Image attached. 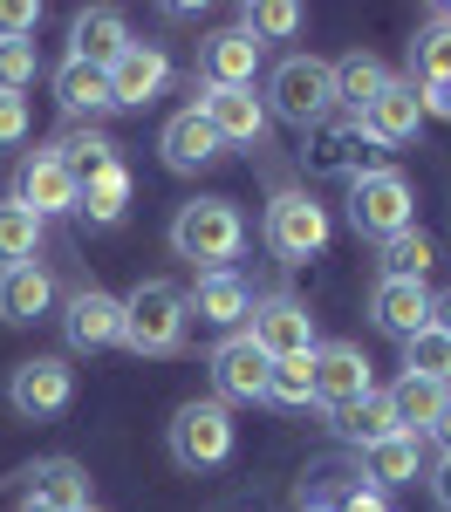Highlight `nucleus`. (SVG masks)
<instances>
[{"mask_svg":"<svg viewBox=\"0 0 451 512\" xmlns=\"http://www.w3.org/2000/svg\"><path fill=\"white\" fill-rule=\"evenodd\" d=\"M240 246H246V219H240L233 198H192V205H178V219H171V253L192 260L199 274L233 267Z\"/></svg>","mask_w":451,"mask_h":512,"instance_id":"1","label":"nucleus"},{"mask_svg":"<svg viewBox=\"0 0 451 512\" xmlns=\"http://www.w3.org/2000/svg\"><path fill=\"white\" fill-rule=\"evenodd\" d=\"M164 451H171L178 472H212V465H226V458H233V410H226L219 396L178 403L171 424H164Z\"/></svg>","mask_w":451,"mask_h":512,"instance_id":"2","label":"nucleus"},{"mask_svg":"<svg viewBox=\"0 0 451 512\" xmlns=\"http://www.w3.org/2000/svg\"><path fill=\"white\" fill-rule=\"evenodd\" d=\"M349 226L363 239H397L417 226V192H410L404 171H390V164H369V171H356L349 178Z\"/></svg>","mask_w":451,"mask_h":512,"instance_id":"3","label":"nucleus"},{"mask_svg":"<svg viewBox=\"0 0 451 512\" xmlns=\"http://www.w3.org/2000/svg\"><path fill=\"white\" fill-rule=\"evenodd\" d=\"M267 110L294 130H315L335 110V62L322 55H281L274 76H267Z\"/></svg>","mask_w":451,"mask_h":512,"instance_id":"4","label":"nucleus"},{"mask_svg":"<svg viewBox=\"0 0 451 512\" xmlns=\"http://www.w3.org/2000/svg\"><path fill=\"white\" fill-rule=\"evenodd\" d=\"M185 287H171V280H137L130 294H123V349L137 355H171L185 342Z\"/></svg>","mask_w":451,"mask_h":512,"instance_id":"5","label":"nucleus"},{"mask_svg":"<svg viewBox=\"0 0 451 512\" xmlns=\"http://www.w3.org/2000/svg\"><path fill=\"white\" fill-rule=\"evenodd\" d=\"M328 233L335 226H328V212L308 192H274V205H267V246L281 253L287 267H308L328 246Z\"/></svg>","mask_w":451,"mask_h":512,"instance_id":"6","label":"nucleus"},{"mask_svg":"<svg viewBox=\"0 0 451 512\" xmlns=\"http://www.w3.org/2000/svg\"><path fill=\"white\" fill-rule=\"evenodd\" d=\"M246 342L267 355V362L315 355V315H308L294 294H267V301H253V315H246Z\"/></svg>","mask_w":451,"mask_h":512,"instance_id":"7","label":"nucleus"},{"mask_svg":"<svg viewBox=\"0 0 451 512\" xmlns=\"http://www.w3.org/2000/svg\"><path fill=\"white\" fill-rule=\"evenodd\" d=\"M103 82H110V110H144L171 82V55H164L158 41H130L117 62L103 69Z\"/></svg>","mask_w":451,"mask_h":512,"instance_id":"8","label":"nucleus"},{"mask_svg":"<svg viewBox=\"0 0 451 512\" xmlns=\"http://www.w3.org/2000/svg\"><path fill=\"white\" fill-rule=\"evenodd\" d=\"M7 396H14V410H21V417H62V410H69V396H76V369H69L62 355H28V362L14 369Z\"/></svg>","mask_w":451,"mask_h":512,"instance_id":"9","label":"nucleus"},{"mask_svg":"<svg viewBox=\"0 0 451 512\" xmlns=\"http://www.w3.org/2000/svg\"><path fill=\"white\" fill-rule=\"evenodd\" d=\"M308 369H315V403H328V410H349L356 396L376 390L369 383V355L356 342H315Z\"/></svg>","mask_w":451,"mask_h":512,"instance_id":"10","label":"nucleus"},{"mask_svg":"<svg viewBox=\"0 0 451 512\" xmlns=\"http://www.w3.org/2000/svg\"><path fill=\"white\" fill-rule=\"evenodd\" d=\"M369 321L390 335V342H410L417 328H431V287L424 280H376L369 287Z\"/></svg>","mask_w":451,"mask_h":512,"instance_id":"11","label":"nucleus"},{"mask_svg":"<svg viewBox=\"0 0 451 512\" xmlns=\"http://www.w3.org/2000/svg\"><path fill=\"white\" fill-rule=\"evenodd\" d=\"M62 335H69V349H110V342H123V301L103 294V287H76L69 308H62Z\"/></svg>","mask_w":451,"mask_h":512,"instance_id":"12","label":"nucleus"},{"mask_svg":"<svg viewBox=\"0 0 451 512\" xmlns=\"http://www.w3.org/2000/svg\"><path fill=\"white\" fill-rule=\"evenodd\" d=\"M267 355L246 342V328L240 335H226L219 349H212V383H219V403H260L267 396Z\"/></svg>","mask_w":451,"mask_h":512,"instance_id":"13","label":"nucleus"},{"mask_svg":"<svg viewBox=\"0 0 451 512\" xmlns=\"http://www.w3.org/2000/svg\"><path fill=\"white\" fill-rule=\"evenodd\" d=\"M192 110L212 123L219 144H260V137H267V103H260L253 89H205Z\"/></svg>","mask_w":451,"mask_h":512,"instance_id":"14","label":"nucleus"},{"mask_svg":"<svg viewBox=\"0 0 451 512\" xmlns=\"http://www.w3.org/2000/svg\"><path fill=\"white\" fill-rule=\"evenodd\" d=\"M185 315H199L205 328H240L253 315V287H246L233 267H219V274H199L185 287Z\"/></svg>","mask_w":451,"mask_h":512,"instance_id":"15","label":"nucleus"},{"mask_svg":"<svg viewBox=\"0 0 451 512\" xmlns=\"http://www.w3.org/2000/svg\"><path fill=\"white\" fill-rule=\"evenodd\" d=\"M356 130H363L369 144H410L417 130H424V103H417V82H390L376 103H369L363 117H356Z\"/></svg>","mask_w":451,"mask_h":512,"instance_id":"16","label":"nucleus"},{"mask_svg":"<svg viewBox=\"0 0 451 512\" xmlns=\"http://www.w3.org/2000/svg\"><path fill=\"white\" fill-rule=\"evenodd\" d=\"M14 198H21L35 219H55V212H76V178H69V164L55 158V151H35V158L21 164Z\"/></svg>","mask_w":451,"mask_h":512,"instance_id":"17","label":"nucleus"},{"mask_svg":"<svg viewBox=\"0 0 451 512\" xmlns=\"http://www.w3.org/2000/svg\"><path fill=\"white\" fill-rule=\"evenodd\" d=\"M253 69H260V41L246 28H226L199 48V76L205 89H253Z\"/></svg>","mask_w":451,"mask_h":512,"instance_id":"18","label":"nucleus"},{"mask_svg":"<svg viewBox=\"0 0 451 512\" xmlns=\"http://www.w3.org/2000/svg\"><path fill=\"white\" fill-rule=\"evenodd\" d=\"M48 308H55V280H48L41 260H28V267H0V321L28 328V321H41Z\"/></svg>","mask_w":451,"mask_h":512,"instance_id":"19","label":"nucleus"},{"mask_svg":"<svg viewBox=\"0 0 451 512\" xmlns=\"http://www.w3.org/2000/svg\"><path fill=\"white\" fill-rule=\"evenodd\" d=\"M123 48H130V28H123L117 7H89V14H76V28H69V55H76V62L110 69Z\"/></svg>","mask_w":451,"mask_h":512,"instance_id":"20","label":"nucleus"},{"mask_svg":"<svg viewBox=\"0 0 451 512\" xmlns=\"http://www.w3.org/2000/svg\"><path fill=\"white\" fill-rule=\"evenodd\" d=\"M28 499L48 512H89V472L76 458H41L28 472Z\"/></svg>","mask_w":451,"mask_h":512,"instance_id":"21","label":"nucleus"},{"mask_svg":"<svg viewBox=\"0 0 451 512\" xmlns=\"http://www.w3.org/2000/svg\"><path fill=\"white\" fill-rule=\"evenodd\" d=\"M158 151H164V164H171V171H199V164H212L226 144L212 137V123H205L199 110H178V117L158 130Z\"/></svg>","mask_w":451,"mask_h":512,"instance_id":"22","label":"nucleus"},{"mask_svg":"<svg viewBox=\"0 0 451 512\" xmlns=\"http://www.w3.org/2000/svg\"><path fill=\"white\" fill-rule=\"evenodd\" d=\"M390 82H397V76H390L376 55H363V48H356V55H342V62H335V110L363 117V110L383 96V89H390Z\"/></svg>","mask_w":451,"mask_h":512,"instance_id":"23","label":"nucleus"},{"mask_svg":"<svg viewBox=\"0 0 451 512\" xmlns=\"http://www.w3.org/2000/svg\"><path fill=\"white\" fill-rule=\"evenodd\" d=\"M55 103H62L69 117H103V110H110V82H103V69L62 55V62H55Z\"/></svg>","mask_w":451,"mask_h":512,"instance_id":"24","label":"nucleus"},{"mask_svg":"<svg viewBox=\"0 0 451 512\" xmlns=\"http://www.w3.org/2000/svg\"><path fill=\"white\" fill-rule=\"evenodd\" d=\"M363 478L369 492H383V485H417L424 465H417V437H383V444H363Z\"/></svg>","mask_w":451,"mask_h":512,"instance_id":"25","label":"nucleus"},{"mask_svg":"<svg viewBox=\"0 0 451 512\" xmlns=\"http://www.w3.org/2000/svg\"><path fill=\"white\" fill-rule=\"evenodd\" d=\"M390 417H397V431L404 437H424L431 424H438V410H445V396L451 390H438V383H417V376H397L390 383Z\"/></svg>","mask_w":451,"mask_h":512,"instance_id":"26","label":"nucleus"},{"mask_svg":"<svg viewBox=\"0 0 451 512\" xmlns=\"http://www.w3.org/2000/svg\"><path fill=\"white\" fill-rule=\"evenodd\" d=\"M76 212L89 219V226H117L123 212H130V171L110 164V171L82 178V185H76Z\"/></svg>","mask_w":451,"mask_h":512,"instance_id":"27","label":"nucleus"},{"mask_svg":"<svg viewBox=\"0 0 451 512\" xmlns=\"http://www.w3.org/2000/svg\"><path fill=\"white\" fill-rule=\"evenodd\" d=\"M410 82H451V7H438L410 41Z\"/></svg>","mask_w":451,"mask_h":512,"instance_id":"28","label":"nucleus"},{"mask_svg":"<svg viewBox=\"0 0 451 512\" xmlns=\"http://www.w3.org/2000/svg\"><path fill=\"white\" fill-rule=\"evenodd\" d=\"M41 226H48V219H35L14 192L0 198V267H28L41 253Z\"/></svg>","mask_w":451,"mask_h":512,"instance_id":"29","label":"nucleus"},{"mask_svg":"<svg viewBox=\"0 0 451 512\" xmlns=\"http://www.w3.org/2000/svg\"><path fill=\"white\" fill-rule=\"evenodd\" d=\"M55 158L69 164V178H96V171H110V164H123V144L117 137H103V130H76V137H62V144H48Z\"/></svg>","mask_w":451,"mask_h":512,"instance_id":"30","label":"nucleus"},{"mask_svg":"<svg viewBox=\"0 0 451 512\" xmlns=\"http://www.w3.org/2000/svg\"><path fill=\"white\" fill-rule=\"evenodd\" d=\"M335 431L349 437V444H383V437H397V417H390V396H383V390L356 396L349 410H335Z\"/></svg>","mask_w":451,"mask_h":512,"instance_id":"31","label":"nucleus"},{"mask_svg":"<svg viewBox=\"0 0 451 512\" xmlns=\"http://www.w3.org/2000/svg\"><path fill=\"white\" fill-rule=\"evenodd\" d=\"M404 376L451 390V335L445 328H417V335L404 342Z\"/></svg>","mask_w":451,"mask_h":512,"instance_id":"32","label":"nucleus"},{"mask_svg":"<svg viewBox=\"0 0 451 512\" xmlns=\"http://www.w3.org/2000/svg\"><path fill=\"white\" fill-rule=\"evenodd\" d=\"M431 267H438V239H431V233L410 226V233L383 239V274H390V280H424Z\"/></svg>","mask_w":451,"mask_h":512,"instance_id":"33","label":"nucleus"},{"mask_svg":"<svg viewBox=\"0 0 451 512\" xmlns=\"http://www.w3.org/2000/svg\"><path fill=\"white\" fill-rule=\"evenodd\" d=\"M267 403H281V410H308L315 403V369H308V355H287L267 369Z\"/></svg>","mask_w":451,"mask_h":512,"instance_id":"34","label":"nucleus"},{"mask_svg":"<svg viewBox=\"0 0 451 512\" xmlns=\"http://www.w3.org/2000/svg\"><path fill=\"white\" fill-rule=\"evenodd\" d=\"M246 35L260 41V48H267V41H287V35H301V7H294V0H260V7H246V21H240Z\"/></svg>","mask_w":451,"mask_h":512,"instance_id":"35","label":"nucleus"},{"mask_svg":"<svg viewBox=\"0 0 451 512\" xmlns=\"http://www.w3.org/2000/svg\"><path fill=\"white\" fill-rule=\"evenodd\" d=\"M349 151H363V158H369V137L356 130V117H349V123H315V164H322V171H342Z\"/></svg>","mask_w":451,"mask_h":512,"instance_id":"36","label":"nucleus"},{"mask_svg":"<svg viewBox=\"0 0 451 512\" xmlns=\"http://www.w3.org/2000/svg\"><path fill=\"white\" fill-rule=\"evenodd\" d=\"M35 69H41L35 41H0V96H21L35 82Z\"/></svg>","mask_w":451,"mask_h":512,"instance_id":"37","label":"nucleus"},{"mask_svg":"<svg viewBox=\"0 0 451 512\" xmlns=\"http://www.w3.org/2000/svg\"><path fill=\"white\" fill-rule=\"evenodd\" d=\"M35 21H41L35 0H0V41H28V35H35Z\"/></svg>","mask_w":451,"mask_h":512,"instance_id":"38","label":"nucleus"},{"mask_svg":"<svg viewBox=\"0 0 451 512\" xmlns=\"http://www.w3.org/2000/svg\"><path fill=\"white\" fill-rule=\"evenodd\" d=\"M28 137V96H0V151H14Z\"/></svg>","mask_w":451,"mask_h":512,"instance_id":"39","label":"nucleus"},{"mask_svg":"<svg viewBox=\"0 0 451 512\" xmlns=\"http://www.w3.org/2000/svg\"><path fill=\"white\" fill-rule=\"evenodd\" d=\"M424 485H431V506L451 512V451L438 458V465H431V472H424Z\"/></svg>","mask_w":451,"mask_h":512,"instance_id":"40","label":"nucleus"},{"mask_svg":"<svg viewBox=\"0 0 451 512\" xmlns=\"http://www.w3.org/2000/svg\"><path fill=\"white\" fill-rule=\"evenodd\" d=\"M417 103H424V117H445L451 123V82H424Z\"/></svg>","mask_w":451,"mask_h":512,"instance_id":"41","label":"nucleus"},{"mask_svg":"<svg viewBox=\"0 0 451 512\" xmlns=\"http://www.w3.org/2000/svg\"><path fill=\"white\" fill-rule=\"evenodd\" d=\"M335 512H390V506H383V492H349Z\"/></svg>","mask_w":451,"mask_h":512,"instance_id":"42","label":"nucleus"},{"mask_svg":"<svg viewBox=\"0 0 451 512\" xmlns=\"http://www.w3.org/2000/svg\"><path fill=\"white\" fill-rule=\"evenodd\" d=\"M431 328H445V335H451V287H445V294H431Z\"/></svg>","mask_w":451,"mask_h":512,"instance_id":"43","label":"nucleus"},{"mask_svg":"<svg viewBox=\"0 0 451 512\" xmlns=\"http://www.w3.org/2000/svg\"><path fill=\"white\" fill-rule=\"evenodd\" d=\"M424 437H438V444H445V451H451V396H445V410H438V424H431V431H424Z\"/></svg>","mask_w":451,"mask_h":512,"instance_id":"44","label":"nucleus"},{"mask_svg":"<svg viewBox=\"0 0 451 512\" xmlns=\"http://www.w3.org/2000/svg\"><path fill=\"white\" fill-rule=\"evenodd\" d=\"M14 512H48V506H35V499H21V506H14Z\"/></svg>","mask_w":451,"mask_h":512,"instance_id":"45","label":"nucleus"},{"mask_svg":"<svg viewBox=\"0 0 451 512\" xmlns=\"http://www.w3.org/2000/svg\"><path fill=\"white\" fill-rule=\"evenodd\" d=\"M308 512H335V506H308Z\"/></svg>","mask_w":451,"mask_h":512,"instance_id":"46","label":"nucleus"},{"mask_svg":"<svg viewBox=\"0 0 451 512\" xmlns=\"http://www.w3.org/2000/svg\"><path fill=\"white\" fill-rule=\"evenodd\" d=\"M89 512H103V506H89Z\"/></svg>","mask_w":451,"mask_h":512,"instance_id":"47","label":"nucleus"}]
</instances>
